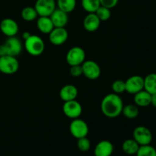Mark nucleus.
Here are the masks:
<instances>
[{"mask_svg":"<svg viewBox=\"0 0 156 156\" xmlns=\"http://www.w3.org/2000/svg\"><path fill=\"white\" fill-rule=\"evenodd\" d=\"M123 102L119 94L111 93L103 98L101 103V110L105 117L116 118L122 114Z\"/></svg>","mask_w":156,"mask_h":156,"instance_id":"f257e3e1","label":"nucleus"},{"mask_svg":"<svg viewBox=\"0 0 156 156\" xmlns=\"http://www.w3.org/2000/svg\"><path fill=\"white\" fill-rule=\"evenodd\" d=\"M24 47L28 54L33 56H38L44 53L45 44L41 37L31 34L24 41Z\"/></svg>","mask_w":156,"mask_h":156,"instance_id":"f03ea898","label":"nucleus"},{"mask_svg":"<svg viewBox=\"0 0 156 156\" xmlns=\"http://www.w3.org/2000/svg\"><path fill=\"white\" fill-rule=\"evenodd\" d=\"M19 62L15 56H0V72L5 75H13L18 71Z\"/></svg>","mask_w":156,"mask_h":156,"instance_id":"7ed1b4c3","label":"nucleus"},{"mask_svg":"<svg viewBox=\"0 0 156 156\" xmlns=\"http://www.w3.org/2000/svg\"><path fill=\"white\" fill-rule=\"evenodd\" d=\"M69 132L74 138L78 140L82 137H86L89 132V128L85 120L76 118L72 120L70 123Z\"/></svg>","mask_w":156,"mask_h":156,"instance_id":"20e7f679","label":"nucleus"},{"mask_svg":"<svg viewBox=\"0 0 156 156\" xmlns=\"http://www.w3.org/2000/svg\"><path fill=\"white\" fill-rule=\"evenodd\" d=\"M86 54L82 47H73L68 50L66 56V60L67 63L72 66L82 65L85 61Z\"/></svg>","mask_w":156,"mask_h":156,"instance_id":"39448f33","label":"nucleus"},{"mask_svg":"<svg viewBox=\"0 0 156 156\" xmlns=\"http://www.w3.org/2000/svg\"><path fill=\"white\" fill-rule=\"evenodd\" d=\"M133 140L140 146L150 145L152 141V133L150 129L145 126H139L133 133Z\"/></svg>","mask_w":156,"mask_h":156,"instance_id":"423d86ee","label":"nucleus"},{"mask_svg":"<svg viewBox=\"0 0 156 156\" xmlns=\"http://www.w3.org/2000/svg\"><path fill=\"white\" fill-rule=\"evenodd\" d=\"M82 75L90 80H96L101 74L100 66L93 60H85L82 64Z\"/></svg>","mask_w":156,"mask_h":156,"instance_id":"0eeeda50","label":"nucleus"},{"mask_svg":"<svg viewBox=\"0 0 156 156\" xmlns=\"http://www.w3.org/2000/svg\"><path fill=\"white\" fill-rule=\"evenodd\" d=\"M62 112L72 120L79 118L82 114V106L76 100L66 101L62 105Z\"/></svg>","mask_w":156,"mask_h":156,"instance_id":"6e6552de","label":"nucleus"},{"mask_svg":"<svg viewBox=\"0 0 156 156\" xmlns=\"http://www.w3.org/2000/svg\"><path fill=\"white\" fill-rule=\"evenodd\" d=\"M34 9L38 16L50 17L56 9V2L55 0H37Z\"/></svg>","mask_w":156,"mask_h":156,"instance_id":"1a4fd4ad","label":"nucleus"},{"mask_svg":"<svg viewBox=\"0 0 156 156\" xmlns=\"http://www.w3.org/2000/svg\"><path fill=\"white\" fill-rule=\"evenodd\" d=\"M126 91L129 94H135L144 89V78L135 75L128 78L125 81Z\"/></svg>","mask_w":156,"mask_h":156,"instance_id":"9d476101","label":"nucleus"},{"mask_svg":"<svg viewBox=\"0 0 156 156\" xmlns=\"http://www.w3.org/2000/svg\"><path fill=\"white\" fill-rule=\"evenodd\" d=\"M69 34L65 27H54L49 34V41L55 46L62 45L66 42Z\"/></svg>","mask_w":156,"mask_h":156,"instance_id":"9b49d317","label":"nucleus"},{"mask_svg":"<svg viewBox=\"0 0 156 156\" xmlns=\"http://www.w3.org/2000/svg\"><path fill=\"white\" fill-rule=\"evenodd\" d=\"M18 30L19 27L18 23L12 18H4L0 22V30L8 37H15L18 34Z\"/></svg>","mask_w":156,"mask_h":156,"instance_id":"f8f14e48","label":"nucleus"},{"mask_svg":"<svg viewBox=\"0 0 156 156\" xmlns=\"http://www.w3.org/2000/svg\"><path fill=\"white\" fill-rule=\"evenodd\" d=\"M4 44L7 49L8 55H9V56L16 57L21 53L23 47L22 44H21V41L15 36L8 37Z\"/></svg>","mask_w":156,"mask_h":156,"instance_id":"ddd939ff","label":"nucleus"},{"mask_svg":"<svg viewBox=\"0 0 156 156\" xmlns=\"http://www.w3.org/2000/svg\"><path fill=\"white\" fill-rule=\"evenodd\" d=\"M54 27H65L69 21L68 14L56 8L50 16Z\"/></svg>","mask_w":156,"mask_h":156,"instance_id":"4468645a","label":"nucleus"},{"mask_svg":"<svg viewBox=\"0 0 156 156\" xmlns=\"http://www.w3.org/2000/svg\"><path fill=\"white\" fill-rule=\"evenodd\" d=\"M114 145L108 140H101L94 149V156H111L114 152Z\"/></svg>","mask_w":156,"mask_h":156,"instance_id":"2eb2a0df","label":"nucleus"},{"mask_svg":"<svg viewBox=\"0 0 156 156\" xmlns=\"http://www.w3.org/2000/svg\"><path fill=\"white\" fill-rule=\"evenodd\" d=\"M79 91L78 88L73 85H66L59 91V98L61 100L64 102L69 101L76 100L77 98Z\"/></svg>","mask_w":156,"mask_h":156,"instance_id":"dca6fc26","label":"nucleus"},{"mask_svg":"<svg viewBox=\"0 0 156 156\" xmlns=\"http://www.w3.org/2000/svg\"><path fill=\"white\" fill-rule=\"evenodd\" d=\"M101 24V21L96 14L88 13L83 20V27L87 31L94 32L99 28Z\"/></svg>","mask_w":156,"mask_h":156,"instance_id":"f3484780","label":"nucleus"},{"mask_svg":"<svg viewBox=\"0 0 156 156\" xmlns=\"http://www.w3.org/2000/svg\"><path fill=\"white\" fill-rule=\"evenodd\" d=\"M37 27L40 32L45 34H49L54 28L50 17L46 16H39L37 18Z\"/></svg>","mask_w":156,"mask_h":156,"instance_id":"a211bd4d","label":"nucleus"},{"mask_svg":"<svg viewBox=\"0 0 156 156\" xmlns=\"http://www.w3.org/2000/svg\"><path fill=\"white\" fill-rule=\"evenodd\" d=\"M151 97L152 94L143 89L134 94L133 100L136 106L145 108L151 105Z\"/></svg>","mask_w":156,"mask_h":156,"instance_id":"6ab92c4d","label":"nucleus"},{"mask_svg":"<svg viewBox=\"0 0 156 156\" xmlns=\"http://www.w3.org/2000/svg\"><path fill=\"white\" fill-rule=\"evenodd\" d=\"M140 146V145L133 139H128L125 140L122 144V149L126 155H133L136 154Z\"/></svg>","mask_w":156,"mask_h":156,"instance_id":"aec40b11","label":"nucleus"},{"mask_svg":"<svg viewBox=\"0 0 156 156\" xmlns=\"http://www.w3.org/2000/svg\"><path fill=\"white\" fill-rule=\"evenodd\" d=\"M144 90L151 94L156 93V73H150L144 78Z\"/></svg>","mask_w":156,"mask_h":156,"instance_id":"412c9836","label":"nucleus"},{"mask_svg":"<svg viewBox=\"0 0 156 156\" xmlns=\"http://www.w3.org/2000/svg\"><path fill=\"white\" fill-rule=\"evenodd\" d=\"M57 9L69 14L73 12L76 7V0H57L56 1Z\"/></svg>","mask_w":156,"mask_h":156,"instance_id":"4be33fe9","label":"nucleus"},{"mask_svg":"<svg viewBox=\"0 0 156 156\" xmlns=\"http://www.w3.org/2000/svg\"><path fill=\"white\" fill-rule=\"evenodd\" d=\"M21 16L23 20L26 21H33L38 18V14L34 7L27 6L21 10Z\"/></svg>","mask_w":156,"mask_h":156,"instance_id":"5701e85b","label":"nucleus"},{"mask_svg":"<svg viewBox=\"0 0 156 156\" xmlns=\"http://www.w3.org/2000/svg\"><path fill=\"white\" fill-rule=\"evenodd\" d=\"M81 5L88 13H94L101 6L100 0H81Z\"/></svg>","mask_w":156,"mask_h":156,"instance_id":"b1692460","label":"nucleus"},{"mask_svg":"<svg viewBox=\"0 0 156 156\" xmlns=\"http://www.w3.org/2000/svg\"><path fill=\"white\" fill-rule=\"evenodd\" d=\"M139 113H140L139 107L132 104L123 106L122 111V114L128 119H135L136 117H138Z\"/></svg>","mask_w":156,"mask_h":156,"instance_id":"393cba45","label":"nucleus"},{"mask_svg":"<svg viewBox=\"0 0 156 156\" xmlns=\"http://www.w3.org/2000/svg\"><path fill=\"white\" fill-rule=\"evenodd\" d=\"M136 156H156V149L151 145L140 146L137 151Z\"/></svg>","mask_w":156,"mask_h":156,"instance_id":"a878e982","label":"nucleus"},{"mask_svg":"<svg viewBox=\"0 0 156 156\" xmlns=\"http://www.w3.org/2000/svg\"><path fill=\"white\" fill-rule=\"evenodd\" d=\"M94 13L96 14V15L100 19L101 21H108V19H110L111 16V9L102 5H101Z\"/></svg>","mask_w":156,"mask_h":156,"instance_id":"bb28decb","label":"nucleus"},{"mask_svg":"<svg viewBox=\"0 0 156 156\" xmlns=\"http://www.w3.org/2000/svg\"><path fill=\"white\" fill-rule=\"evenodd\" d=\"M111 89L113 93L117 94H120L126 91V86H125V81L116 80L111 85Z\"/></svg>","mask_w":156,"mask_h":156,"instance_id":"cd10ccee","label":"nucleus"},{"mask_svg":"<svg viewBox=\"0 0 156 156\" xmlns=\"http://www.w3.org/2000/svg\"><path fill=\"white\" fill-rule=\"evenodd\" d=\"M77 147L81 152H88L91 148V142L87 138V136L78 139Z\"/></svg>","mask_w":156,"mask_h":156,"instance_id":"c85d7f7f","label":"nucleus"},{"mask_svg":"<svg viewBox=\"0 0 156 156\" xmlns=\"http://www.w3.org/2000/svg\"><path fill=\"white\" fill-rule=\"evenodd\" d=\"M69 73L73 77H79L82 75V65L72 66H70Z\"/></svg>","mask_w":156,"mask_h":156,"instance_id":"c756f323","label":"nucleus"},{"mask_svg":"<svg viewBox=\"0 0 156 156\" xmlns=\"http://www.w3.org/2000/svg\"><path fill=\"white\" fill-rule=\"evenodd\" d=\"M118 2L119 0H100L101 5L105 6L110 9L116 7L117 5L118 4Z\"/></svg>","mask_w":156,"mask_h":156,"instance_id":"7c9ffc66","label":"nucleus"},{"mask_svg":"<svg viewBox=\"0 0 156 156\" xmlns=\"http://www.w3.org/2000/svg\"><path fill=\"white\" fill-rule=\"evenodd\" d=\"M6 55H8L7 49H6L5 44H2L0 45V56H6Z\"/></svg>","mask_w":156,"mask_h":156,"instance_id":"2f4dec72","label":"nucleus"},{"mask_svg":"<svg viewBox=\"0 0 156 156\" xmlns=\"http://www.w3.org/2000/svg\"><path fill=\"white\" fill-rule=\"evenodd\" d=\"M151 105L156 108V93L152 94V97H151Z\"/></svg>","mask_w":156,"mask_h":156,"instance_id":"473e14b6","label":"nucleus"},{"mask_svg":"<svg viewBox=\"0 0 156 156\" xmlns=\"http://www.w3.org/2000/svg\"><path fill=\"white\" fill-rule=\"evenodd\" d=\"M30 35H31V34H30V32H28V31H24V33H23V34H22L23 39H24V41H25V40L27 39V38H28L30 36Z\"/></svg>","mask_w":156,"mask_h":156,"instance_id":"72a5a7b5","label":"nucleus"}]
</instances>
